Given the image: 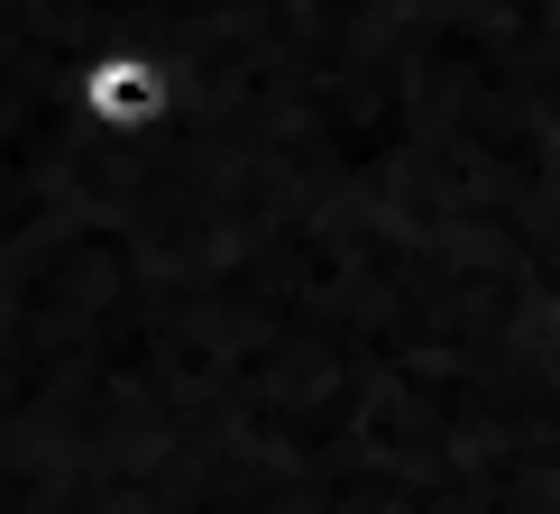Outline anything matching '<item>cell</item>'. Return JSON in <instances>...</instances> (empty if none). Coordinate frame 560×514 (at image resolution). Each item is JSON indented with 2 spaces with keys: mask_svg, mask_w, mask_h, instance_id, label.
Masks as SVG:
<instances>
[{
  "mask_svg": "<svg viewBox=\"0 0 560 514\" xmlns=\"http://www.w3.org/2000/svg\"><path fill=\"white\" fill-rule=\"evenodd\" d=\"M148 102H156V83L138 74V65H110V74H102V110H120V120H138Z\"/></svg>",
  "mask_w": 560,
  "mask_h": 514,
  "instance_id": "1",
  "label": "cell"
}]
</instances>
